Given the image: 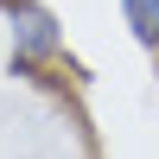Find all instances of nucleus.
I'll return each mask as SVG.
<instances>
[{
	"mask_svg": "<svg viewBox=\"0 0 159 159\" xmlns=\"http://www.w3.org/2000/svg\"><path fill=\"white\" fill-rule=\"evenodd\" d=\"M121 19L140 51H159V0H121Z\"/></svg>",
	"mask_w": 159,
	"mask_h": 159,
	"instance_id": "nucleus-2",
	"label": "nucleus"
},
{
	"mask_svg": "<svg viewBox=\"0 0 159 159\" xmlns=\"http://www.w3.org/2000/svg\"><path fill=\"white\" fill-rule=\"evenodd\" d=\"M7 25H13L19 64H51V57H64V25H57L51 7H38V0H7Z\"/></svg>",
	"mask_w": 159,
	"mask_h": 159,
	"instance_id": "nucleus-1",
	"label": "nucleus"
}]
</instances>
